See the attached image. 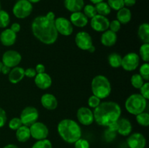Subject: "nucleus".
Segmentation results:
<instances>
[{
	"label": "nucleus",
	"instance_id": "obj_1",
	"mask_svg": "<svg viewBox=\"0 0 149 148\" xmlns=\"http://www.w3.org/2000/svg\"><path fill=\"white\" fill-rule=\"evenodd\" d=\"M55 20L49 18L46 15H40L35 17L32 22V33L42 43L52 44L58 39V33L55 27Z\"/></svg>",
	"mask_w": 149,
	"mask_h": 148
},
{
	"label": "nucleus",
	"instance_id": "obj_2",
	"mask_svg": "<svg viewBox=\"0 0 149 148\" xmlns=\"http://www.w3.org/2000/svg\"><path fill=\"white\" fill-rule=\"evenodd\" d=\"M122 109L115 102L107 101L100 102L94 109V120L98 125L109 127L120 118Z\"/></svg>",
	"mask_w": 149,
	"mask_h": 148
},
{
	"label": "nucleus",
	"instance_id": "obj_3",
	"mask_svg": "<svg viewBox=\"0 0 149 148\" xmlns=\"http://www.w3.org/2000/svg\"><path fill=\"white\" fill-rule=\"evenodd\" d=\"M58 132L63 140L74 144L81 136V129L77 122L72 119H63L58 124Z\"/></svg>",
	"mask_w": 149,
	"mask_h": 148
},
{
	"label": "nucleus",
	"instance_id": "obj_4",
	"mask_svg": "<svg viewBox=\"0 0 149 148\" xmlns=\"http://www.w3.org/2000/svg\"><path fill=\"white\" fill-rule=\"evenodd\" d=\"M91 89L93 95L100 100L108 97L111 92L110 81L103 75H97L93 78L91 83Z\"/></svg>",
	"mask_w": 149,
	"mask_h": 148
},
{
	"label": "nucleus",
	"instance_id": "obj_5",
	"mask_svg": "<svg viewBox=\"0 0 149 148\" xmlns=\"http://www.w3.org/2000/svg\"><path fill=\"white\" fill-rule=\"evenodd\" d=\"M147 107V100L141 94H133L125 102V108L128 113L137 115L145 111Z\"/></svg>",
	"mask_w": 149,
	"mask_h": 148
},
{
	"label": "nucleus",
	"instance_id": "obj_6",
	"mask_svg": "<svg viewBox=\"0 0 149 148\" xmlns=\"http://www.w3.org/2000/svg\"><path fill=\"white\" fill-rule=\"evenodd\" d=\"M33 11V4L28 0H18L14 4L13 13L17 18L24 19L29 17Z\"/></svg>",
	"mask_w": 149,
	"mask_h": 148
},
{
	"label": "nucleus",
	"instance_id": "obj_7",
	"mask_svg": "<svg viewBox=\"0 0 149 148\" xmlns=\"http://www.w3.org/2000/svg\"><path fill=\"white\" fill-rule=\"evenodd\" d=\"M39 118V112L37 109L34 107H26L21 112L20 119L22 124L26 126H31L33 123L37 121Z\"/></svg>",
	"mask_w": 149,
	"mask_h": 148
},
{
	"label": "nucleus",
	"instance_id": "obj_8",
	"mask_svg": "<svg viewBox=\"0 0 149 148\" xmlns=\"http://www.w3.org/2000/svg\"><path fill=\"white\" fill-rule=\"evenodd\" d=\"M31 136L36 140H42L47 139L49 135V129L45 123L42 122H35L29 126Z\"/></svg>",
	"mask_w": 149,
	"mask_h": 148
},
{
	"label": "nucleus",
	"instance_id": "obj_9",
	"mask_svg": "<svg viewBox=\"0 0 149 148\" xmlns=\"http://www.w3.org/2000/svg\"><path fill=\"white\" fill-rule=\"evenodd\" d=\"M139 55L135 52H130L122 57L121 66L125 71H132L136 70L139 65Z\"/></svg>",
	"mask_w": 149,
	"mask_h": 148
},
{
	"label": "nucleus",
	"instance_id": "obj_10",
	"mask_svg": "<svg viewBox=\"0 0 149 148\" xmlns=\"http://www.w3.org/2000/svg\"><path fill=\"white\" fill-rule=\"evenodd\" d=\"M21 55L18 52L15 50H8L3 54L1 62L3 65L13 68L17 66L21 62Z\"/></svg>",
	"mask_w": 149,
	"mask_h": 148
},
{
	"label": "nucleus",
	"instance_id": "obj_11",
	"mask_svg": "<svg viewBox=\"0 0 149 148\" xmlns=\"http://www.w3.org/2000/svg\"><path fill=\"white\" fill-rule=\"evenodd\" d=\"M55 25L58 34L68 36L72 34L74 31V27L69 20L63 17H59L55 18Z\"/></svg>",
	"mask_w": 149,
	"mask_h": 148
},
{
	"label": "nucleus",
	"instance_id": "obj_12",
	"mask_svg": "<svg viewBox=\"0 0 149 148\" xmlns=\"http://www.w3.org/2000/svg\"><path fill=\"white\" fill-rule=\"evenodd\" d=\"M75 43L81 50L88 51L93 45L91 36L86 31H79L75 36Z\"/></svg>",
	"mask_w": 149,
	"mask_h": 148
},
{
	"label": "nucleus",
	"instance_id": "obj_13",
	"mask_svg": "<svg viewBox=\"0 0 149 148\" xmlns=\"http://www.w3.org/2000/svg\"><path fill=\"white\" fill-rule=\"evenodd\" d=\"M109 23L110 21L107 17L97 14L91 18L90 22V25L93 30L97 32H104L106 30H109Z\"/></svg>",
	"mask_w": 149,
	"mask_h": 148
},
{
	"label": "nucleus",
	"instance_id": "obj_14",
	"mask_svg": "<svg viewBox=\"0 0 149 148\" xmlns=\"http://www.w3.org/2000/svg\"><path fill=\"white\" fill-rule=\"evenodd\" d=\"M77 117L79 122L84 126H90L94 122V115L91 109L87 107H81L78 109Z\"/></svg>",
	"mask_w": 149,
	"mask_h": 148
},
{
	"label": "nucleus",
	"instance_id": "obj_15",
	"mask_svg": "<svg viewBox=\"0 0 149 148\" xmlns=\"http://www.w3.org/2000/svg\"><path fill=\"white\" fill-rule=\"evenodd\" d=\"M127 144L130 148H145L146 139L142 133L136 132L130 134L127 139Z\"/></svg>",
	"mask_w": 149,
	"mask_h": 148
},
{
	"label": "nucleus",
	"instance_id": "obj_16",
	"mask_svg": "<svg viewBox=\"0 0 149 148\" xmlns=\"http://www.w3.org/2000/svg\"><path fill=\"white\" fill-rule=\"evenodd\" d=\"M132 130V123L127 118H122L116 121V132L122 136H129Z\"/></svg>",
	"mask_w": 149,
	"mask_h": 148
},
{
	"label": "nucleus",
	"instance_id": "obj_17",
	"mask_svg": "<svg viewBox=\"0 0 149 148\" xmlns=\"http://www.w3.org/2000/svg\"><path fill=\"white\" fill-rule=\"evenodd\" d=\"M34 83L38 88L41 89H47L52 85V80L49 74L47 73H37L34 77Z\"/></svg>",
	"mask_w": 149,
	"mask_h": 148
},
{
	"label": "nucleus",
	"instance_id": "obj_18",
	"mask_svg": "<svg viewBox=\"0 0 149 148\" xmlns=\"http://www.w3.org/2000/svg\"><path fill=\"white\" fill-rule=\"evenodd\" d=\"M17 39V33L10 28H5L0 34V41L5 46H13Z\"/></svg>",
	"mask_w": 149,
	"mask_h": 148
},
{
	"label": "nucleus",
	"instance_id": "obj_19",
	"mask_svg": "<svg viewBox=\"0 0 149 148\" xmlns=\"http://www.w3.org/2000/svg\"><path fill=\"white\" fill-rule=\"evenodd\" d=\"M41 104L47 110H54L58 107V100L53 94L47 93L41 97Z\"/></svg>",
	"mask_w": 149,
	"mask_h": 148
},
{
	"label": "nucleus",
	"instance_id": "obj_20",
	"mask_svg": "<svg viewBox=\"0 0 149 148\" xmlns=\"http://www.w3.org/2000/svg\"><path fill=\"white\" fill-rule=\"evenodd\" d=\"M70 22L73 26L76 27L83 28L87 26L88 23V18L81 11L76 12H72L70 16Z\"/></svg>",
	"mask_w": 149,
	"mask_h": 148
},
{
	"label": "nucleus",
	"instance_id": "obj_21",
	"mask_svg": "<svg viewBox=\"0 0 149 148\" xmlns=\"http://www.w3.org/2000/svg\"><path fill=\"white\" fill-rule=\"evenodd\" d=\"M116 41H117L116 33H114L111 30H106V31L103 32L100 37V41L102 44L109 47L113 46L116 43Z\"/></svg>",
	"mask_w": 149,
	"mask_h": 148
},
{
	"label": "nucleus",
	"instance_id": "obj_22",
	"mask_svg": "<svg viewBox=\"0 0 149 148\" xmlns=\"http://www.w3.org/2000/svg\"><path fill=\"white\" fill-rule=\"evenodd\" d=\"M24 69L21 67H15L10 70L8 74V79L12 84H17L24 78Z\"/></svg>",
	"mask_w": 149,
	"mask_h": 148
},
{
	"label": "nucleus",
	"instance_id": "obj_23",
	"mask_svg": "<svg viewBox=\"0 0 149 148\" xmlns=\"http://www.w3.org/2000/svg\"><path fill=\"white\" fill-rule=\"evenodd\" d=\"M65 9L71 12H80L84 6V0H64Z\"/></svg>",
	"mask_w": 149,
	"mask_h": 148
},
{
	"label": "nucleus",
	"instance_id": "obj_24",
	"mask_svg": "<svg viewBox=\"0 0 149 148\" xmlns=\"http://www.w3.org/2000/svg\"><path fill=\"white\" fill-rule=\"evenodd\" d=\"M116 20L121 23V24H127L129 22H130L132 19V13L130 10L127 7H122V9L117 11L116 14Z\"/></svg>",
	"mask_w": 149,
	"mask_h": 148
},
{
	"label": "nucleus",
	"instance_id": "obj_25",
	"mask_svg": "<svg viewBox=\"0 0 149 148\" xmlns=\"http://www.w3.org/2000/svg\"><path fill=\"white\" fill-rule=\"evenodd\" d=\"M16 138L20 142H26L30 139L31 133L29 126L22 125L18 129L16 130Z\"/></svg>",
	"mask_w": 149,
	"mask_h": 148
},
{
	"label": "nucleus",
	"instance_id": "obj_26",
	"mask_svg": "<svg viewBox=\"0 0 149 148\" xmlns=\"http://www.w3.org/2000/svg\"><path fill=\"white\" fill-rule=\"evenodd\" d=\"M138 35L143 43H149V25L145 23L138 28Z\"/></svg>",
	"mask_w": 149,
	"mask_h": 148
},
{
	"label": "nucleus",
	"instance_id": "obj_27",
	"mask_svg": "<svg viewBox=\"0 0 149 148\" xmlns=\"http://www.w3.org/2000/svg\"><path fill=\"white\" fill-rule=\"evenodd\" d=\"M95 10L97 15L106 16V17L107 15H109L111 13V7H109L108 3L105 2V1H101V2L97 3V4H95Z\"/></svg>",
	"mask_w": 149,
	"mask_h": 148
},
{
	"label": "nucleus",
	"instance_id": "obj_28",
	"mask_svg": "<svg viewBox=\"0 0 149 148\" xmlns=\"http://www.w3.org/2000/svg\"><path fill=\"white\" fill-rule=\"evenodd\" d=\"M122 57L118 53H113L110 54L108 57V60H109V63L112 68H118L121 67L122 65Z\"/></svg>",
	"mask_w": 149,
	"mask_h": 148
},
{
	"label": "nucleus",
	"instance_id": "obj_29",
	"mask_svg": "<svg viewBox=\"0 0 149 148\" xmlns=\"http://www.w3.org/2000/svg\"><path fill=\"white\" fill-rule=\"evenodd\" d=\"M10 23V15L5 10H0V28H5Z\"/></svg>",
	"mask_w": 149,
	"mask_h": 148
},
{
	"label": "nucleus",
	"instance_id": "obj_30",
	"mask_svg": "<svg viewBox=\"0 0 149 148\" xmlns=\"http://www.w3.org/2000/svg\"><path fill=\"white\" fill-rule=\"evenodd\" d=\"M139 55L145 62L149 61V43H143L139 49Z\"/></svg>",
	"mask_w": 149,
	"mask_h": 148
},
{
	"label": "nucleus",
	"instance_id": "obj_31",
	"mask_svg": "<svg viewBox=\"0 0 149 148\" xmlns=\"http://www.w3.org/2000/svg\"><path fill=\"white\" fill-rule=\"evenodd\" d=\"M136 121L142 126H148L149 125V114L146 112H143L136 115Z\"/></svg>",
	"mask_w": 149,
	"mask_h": 148
},
{
	"label": "nucleus",
	"instance_id": "obj_32",
	"mask_svg": "<svg viewBox=\"0 0 149 148\" xmlns=\"http://www.w3.org/2000/svg\"><path fill=\"white\" fill-rule=\"evenodd\" d=\"M83 13L84 15L87 17V18H93L94 16L97 15V12H96L95 7L93 4H87L84 5L83 7Z\"/></svg>",
	"mask_w": 149,
	"mask_h": 148
},
{
	"label": "nucleus",
	"instance_id": "obj_33",
	"mask_svg": "<svg viewBox=\"0 0 149 148\" xmlns=\"http://www.w3.org/2000/svg\"><path fill=\"white\" fill-rule=\"evenodd\" d=\"M143 78L141 77L139 73H135L131 77V84L132 86L135 89H140L144 84Z\"/></svg>",
	"mask_w": 149,
	"mask_h": 148
},
{
	"label": "nucleus",
	"instance_id": "obj_34",
	"mask_svg": "<svg viewBox=\"0 0 149 148\" xmlns=\"http://www.w3.org/2000/svg\"><path fill=\"white\" fill-rule=\"evenodd\" d=\"M31 148H52V145L50 141L47 139L37 140Z\"/></svg>",
	"mask_w": 149,
	"mask_h": 148
},
{
	"label": "nucleus",
	"instance_id": "obj_35",
	"mask_svg": "<svg viewBox=\"0 0 149 148\" xmlns=\"http://www.w3.org/2000/svg\"><path fill=\"white\" fill-rule=\"evenodd\" d=\"M139 74L141 75L144 81L149 80V65L148 62H145L141 66L139 70Z\"/></svg>",
	"mask_w": 149,
	"mask_h": 148
},
{
	"label": "nucleus",
	"instance_id": "obj_36",
	"mask_svg": "<svg viewBox=\"0 0 149 148\" xmlns=\"http://www.w3.org/2000/svg\"><path fill=\"white\" fill-rule=\"evenodd\" d=\"M108 4L111 10H119L125 7L124 5V0H107Z\"/></svg>",
	"mask_w": 149,
	"mask_h": 148
},
{
	"label": "nucleus",
	"instance_id": "obj_37",
	"mask_svg": "<svg viewBox=\"0 0 149 148\" xmlns=\"http://www.w3.org/2000/svg\"><path fill=\"white\" fill-rule=\"evenodd\" d=\"M22 122L20 118H13L9 122V128L12 130L16 131L22 126Z\"/></svg>",
	"mask_w": 149,
	"mask_h": 148
},
{
	"label": "nucleus",
	"instance_id": "obj_38",
	"mask_svg": "<svg viewBox=\"0 0 149 148\" xmlns=\"http://www.w3.org/2000/svg\"><path fill=\"white\" fill-rule=\"evenodd\" d=\"M101 102V100L95 95H92L88 99V105L91 108H95Z\"/></svg>",
	"mask_w": 149,
	"mask_h": 148
},
{
	"label": "nucleus",
	"instance_id": "obj_39",
	"mask_svg": "<svg viewBox=\"0 0 149 148\" xmlns=\"http://www.w3.org/2000/svg\"><path fill=\"white\" fill-rule=\"evenodd\" d=\"M74 147L75 148H90V145L87 139L80 138L74 142Z\"/></svg>",
	"mask_w": 149,
	"mask_h": 148
},
{
	"label": "nucleus",
	"instance_id": "obj_40",
	"mask_svg": "<svg viewBox=\"0 0 149 148\" xmlns=\"http://www.w3.org/2000/svg\"><path fill=\"white\" fill-rule=\"evenodd\" d=\"M140 91H141V94L144 97L145 99H146L147 100L149 99V83L147 82L144 83L143 84L142 86L139 89Z\"/></svg>",
	"mask_w": 149,
	"mask_h": 148
},
{
	"label": "nucleus",
	"instance_id": "obj_41",
	"mask_svg": "<svg viewBox=\"0 0 149 148\" xmlns=\"http://www.w3.org/2000/svg\"><path fill=\"white\" fill-rule=\"evenodd\" d=\"M109 28L111 31L117 33L121 28V23L117 20H113L109 23Z\"/></svg>",
	"mask_w": 149,
	"mask_h": 148
},
{
	"label": "nucleus",
	"instance_id": "obj_42",
	"mask_svg": "<svg viewBox=\"0 0 149 148\" xmlns=\"http://www.w3.org/2000/svg\"><path fill=\"white\" fill-rule=\"evenodd\" d=\"M7 120V118L5 110L0 107V128L3 127L5 125Z\"/></svg>",
	"mask_w": 149,
	"mask_h": 148
},
{
	"label": "nucleus",
	"instance_id": "obj_43",
	"mask_svg": "<svg viewBox=\"0 0 149 148\" xmlns=\"http://www.w3.org/2000/svg\"><path fill=\"white\" fill-rule=\"evenodd\" d=\"M36 71L35 68H29L26 70H24V75L25 76L28 78H34L36 75Z\"/></svg>",
	"mask_w": 149,
	"mask_h": 148
},
{
	"label": "nucleus",
	"instance_id": "obj_44",
	"mask_svg": "<svg viewBox=\"0 0 149 148\" xmlns=\"http://www.w3.org/2000/svg\"><path fill=\"white\" fill-rule=\"evenodd\" d=\"M10 29L13 30L14 33H17L20 30V25L18 23H14L11 25Z\"/></svg>",
	"mask_w": 149,
	"mask_h": 148
},
{
	"label": "nucleus",
	"instance_id": "obj_45",
	"mask_svg": "<svg viewBox=\"0 0 149 148\" xmlns=\"http://www.w3.org/2000/svg\"><path fill=\"white\" fill-rule=\"evenodd\" d=\"M35 70L36 71V73H42L45 72V66L43 64H38L36 65Z\"/></svg>",
	"mask_w": 149,
	"mask_h": 148
},
{
	"label": "nucleus",
	"instance_id": "obj_46",
	"mask_svg": "<svg viewBox=\"0 0 149 148\" xmlns=\"http://www.w3.org/2000/svg\"><path fill=\"white\" fill-rule=\"evenodd\" d=\"M137 0H124V5L125 7H133L136 4Z\"/></svg>",
	"mask_w": 149,
	"mask_h": 148
},
{
	"label": "nucleus",
	"instance_id": "obj_47",
	"mask_svg": "<svg viewBox=\"0 0 149 148\" xmlns=\"http://www.w3.org/2000/svg\"><path fill=\"white\" fill-rule=\"evenodd\" d=\"M10 70H11V68H9V67L6 66V65H3L2 68H1V73H2L3 74H4V75H8L9 73H10Z\"/></svg>",
	"mask_w": 149,
	"mask_h": 148
},
{
	"label": "nucleus",
	"instance_id": "obj_48",
	"mask_svg": "<svg viewBox=\"0 0 149 148\" xmlns=\"http://www.w3.org/2000/svg\"><path fill=\"white\" fill-rule=\"evenodd\" d=\"M3 148H18V147L15 145H13V144H9V145L4 146Z\"/></svg>",
	"mask_w": 149,
	"mask_h": 148
},
{
	"label": "nucleus",
	"instance_id": "obj_49",
	"mask_svg": "<svg viewBox=\"0 0 149 148\" xmlns=\"http://www.w3.org/2000/svg\"><path fill=\"white\" fill-rule=\"evenodd\" d=\"M95 51V46H94V45H93V46H91V47L90 48V49H88V52H91V53H93V52Z\"/></svg>",
	"mask_w": 149,
	"mask_h": 148
},
{
	"label": "nucleus",
	"instance_id": "obj_50",
	"mask_svg": "<svg viewBox=\"0 0 149 148\" xmlns=\"http://www.w3.org/2000/svg\"><path fill=\"white\" fill-rule=\"evenodd\" d=\"M90 1H91L93 4H97V3L101 2V1H103V0H90Z\"/></svg>",
	"mask_w": 149,
	"mask_h": 148
},
{
	"label": "nucleus",
	"instance_id": "obj_51",
	"mask_svg": "<svg viewBox=\"0 0 149 148\" xmlns=\"http://www.w3.org/2000/svg\"><path fill=\"white\" fill-rule=\"evenodd\" d=\"M31 4H35V3H38L41 1V0H28Z\"/></svg>",
	"mask_w": 149,
	"mask_h": 148
},
{
	"label": "nucleus",
	"instance_id": "obj_52",
	"mask_svg": "<svg viewBox=\"0 0 149 148\" xmlns=\"http://www.w3.org/2000/svg\"><path fill=\"white\" fill-rule=\"evenodd\" d=\"M2 66H3V63L1 62V61H0V73H1V68H2Z\"/></svg>",
	"mask_w": 149,
	"mask_h": 148
},
{
	"label": "nucleus",
	"instance_id": "obj_53",
	"mask_svg": "<svg viewBox=\"0 0 149 148\" xmlns=\"http://www.w3.org/2000/svg\"><path fill=\"white\" fill-rule=\"evenodd\" d=\"M0 10H1V2H0Z\"/></svg>",
	"mask_w": 149,
	"mask_h": 148
}]
</instances>
